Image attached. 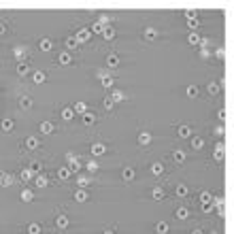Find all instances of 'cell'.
I'll return each instance as SVG.
<instances>
[{
    "mask_svg": "<svg viewBox=\"0 0 234 234\" xmlns=\"http://www.w3.org/2000/svg\"><path fill=\"white\" fill-rule=\"evenodd\" d=\"M66 160L70 162V166H68L70 170H79V168H81V166H79V158H75L73 153H68V155H66Z\"/></svg>",
    "mask_w": 234,
    "mask_h": 234,
    "instance_id": "cell-1",
    "label": "cell"
},
{
    "mask_svg": "<svg viewBox=\"0 0 234 234\" xmlns=\"http://www.w3.org/2000/svg\"><path fill=\"white\" fill-rule=\"evenodd\" d=\"M92 153H94V155H104V153H106V147L100 145V143H96V145H92Z\"/></svg>",
    "mask_w": 234,
    "mask_h": 234,
    "instance_id": "cell-2",
    "label": "cell"
},
{
    "mask_svg": "<svg viewBox=\"0 0 234 234\" xmlns=\"http://www.w3.org/2000/svg\"><path fill=\"white\" fill-rule=\"evenodd\" d=\"M89 36H92V32H89V30H79V32H77V38H75V40H77V43H83V40H87Z\"/></svg>",
    "mask_w": 234,
    "mask_h": 234,
    "instance_id": "cell-3",
    "label": "cell"
},
{
    "mask_svg": "<svg viewBox=\"0 0 234 234\" xmlns=\"http://www.w3.org/2000/svg\"><path fill=\"white\" fill-rule=\"evenodd\" d=\"M0 185H13V177L11 175H7V172H0Z\"/></svg>",
    "mask_w": 234,
    "mask_h": 234,
    "instance_id": "cell-4",
    "label": "cell"
},
{
    "mask_svg": "<svg viewBox=\"0 0 234 234\" xmlns=\"http://www.w3.org/2000/svg\"><path fill=\"white\" fill-rule=\"evenodd\" d=\"M138 143H140V145H149V143H151V134H149V132H140V134H138Z\"/></svg>",
    "mask_w": 234,
    "mask_h": 234,
    "instance_id": "cell-5",
    "label": "cell"
},
{
    "mask_svg": "<svg viewBox=\"0 0 234 234\" xmlns=\"http://www.w3.org/2000/svg\"><path fill=\"white\" fill-rule=\"evenodd\" d=\"M106 64H109L111 68H115V66H119V58H117L115 53H109V56H106Z\"/></svg>",
    "mask_w": 234,
    "mask_h": 234,
    "instance_id": "cell-6",
    "label": "cell"
},
{
    "mask_svg": "<svg viewBox=\"0 0 234 234\" xmlns=\"http://www.w3.org/2000/svg\"><path fill=\"white\" fill-rule=\"evenodd\" d=\"M40 132H43V134H51V132H53V124H51V122H43V124H40Z\"/></svg>",
    "mask_w": 234,
    "mask_h": 234,
    "instance_id": "cell-7",
    "label": "cell"
},
{
    "mask_svg": "<svg viewBox=\"0 0 234 234\" xmlns=\"http://www.w3.org/2000/svg\"><path fill=\"white\" fill-rule=\"evenodd\" d=\"M26 147H28V149H36V147H38V140H36L34 136H30V138L26 140Z\"/></svg>",
    "mask_w": 234,
    "mask_h": 234,
    "instance_id": "cell-8",
    "label": "cell"
},
{
    "mask_svg": "<svg viewBox=\"0 0 234 234\" xmlns=\"http://www.w3.org/2000/svg\"><path fill=\"white\" fill-rule=\"evenodd\" d=\"M202 145H204V140H202L200 136H194V138H192V147H194V149H200Z\"/></svg>",
    "mask_w": 234,
    "mask_h": 234,
    "instance_id": "cell-9",
    "label": "cell"
},
{
    "mask_svg": "<svg viewBox=\"0 0 234 234\" xmlns=\"http://www.w3.org/2000/svg\"><path fill=\"white\" fill-rule=\"evenodd\" d=\"M28 234H40V226L38 224H30L28 226Z\"/></svg>",
    "mask_w": 234,
    "mask_h": 234,
    "instance_id": "cell-10",
    "label": "cell"
},
{
    "mask_svg": "<svg viewBox=\"0 0 234 234\" xmlns=\"http://www.w3.org/2000/svg\"><path fill=\"white\" fill-rule=\"evenodd\" d=\"M34 196H32V192L30 190H21V200H26V202H30Z\"/></svg>",
    "mask_w": 234,
    "mask_h": 234,
    "instance_id": "cell-11",
    "label": "cell"
},
{
    "mask_svg": "<svg viewBox=\"0 0 234 234\" xmlns=\"http://www.w3.org/2000/svg\"><path fill=\"white\" fill-rule=\"evenodd\" d=\"M190 132H192V130L187 128V126H181V128H179V136H181V138H187V136H190Z\"/></svg>",
    "mask_w": 234,
    "mask_h": 234,
    "instance_id": "cell-12",
    "label": "cell"
},
{
    "mask_svg": "<svg viewBox=\"0 0 234 234\" xmlns=\"http://www.w3.org/2000/svg\"><path fill=\"white\" fill-rule=\"evenodd\" d=\"M187 215H190V211H187V208H177V217L179 219H187Z\"/></svg>",
    "mask_w": 234,
    "mask_h": 234,
    "instance_id": "cell-13",
    "label": "cell"
},
{
    "mask_svg": "<svg viewBox=\"0 0 234 234\" xmlns=\"http://www.w3.org/2000/svg\"><path fill=\"white\" fill-rule=\"evenodd\" d=\"M226 153H224V145H217V151H215V160H224Z\"/></svg>",
    "mask_w": 234,
    "mask_h": 234,
    "instance_id": "cell-14",
    "label": "cell"
},
{
    "mask_svg": "<svg viewBox=\"0 0 234 234\" xmlns=\"http://www.w3.org/2000/svg\"><path fill=\"white\" fill-rule=\"evenodd\" d=\"M75 200L85 202V200H87V192H83V190H81V192H77V194H75Z\"/></svg>",
    "mask_w": 234,
    "mask_h": 234,
    "instance_id": "cell-15",
    "label": "cell"
},
{
    "mask_svg": "<svg viewBox=\"0 0 234 234\" xmlns=\"http://www.w3.org/2000/svg\"><path fill=\"white\" fill-rule=\"evenodd\" d=\"M206 89H208V94H217L219 92V83H208Z\"/></svg>",
    "mask_w": 234,
    "mask_h": 234,
    "instance_id": "cell-16",
    "label": "cell"
},
{
    "mask_svg": "<svg viewBox=\"0 0 234 234\" xmlns=\"http://www.w3.org/2000/svg\"><path fill=\"white\" fill-rule=\"evenodd\" d=\"M155 230H158L160 234H166V232H168V226H166V224H164V221H160V224L155 226Z\"/></svg>",
    "mask_w": 234,
    "mask_h": 234,
    "instance_id": "cell-17",
    "label": "cell"
},
{
    "mask_svg": "<svg viewBox=\"0 0 234 234\" xmlns=\"http://www.w3.org/2000/svg\"><path fill=\"white\" fill-rule=\"evenodd\" d=\"M151 172H153V175H162V172H164V166H162V164H153V166H151Z\"/></svg>",
    "mask_w": 234,
    "mask_h": 234,
    "instance_id": "cell-18",
    "label": "cell"
},
{
    "mask_svg": "<svg viewBox=\"0 0 234 234\" xmlns=\"http://www.w3.org/2000/svg\"><path fill=\"white\" fill-rule=\"evenodd\" d=\"M40 49H43V51H49V49H51V40L43 38V40H40Z\"/></svg>",
    "mask_w": 234,
    "mask_h": 234,
    "instance_id": "cell-19",
    "label": "cell"
},
{
    "mask_svg": "<svg viewBox=\"0 0 234 234\" xmlns=\"http://www.w3.org/2000/svg\"><path fill=\"white\" fill-rule=\"evenodd\" d=\"M73 115H75V113H73V109H64V111H62V117H64L66 122H68V119H73Z\"/></svg>",
    "mask_w": 234,
    "mask_h": 234,
    "instance_id": "cell-20",
    "label": "cell"
},
{
    "mask_svg": "<svg viewBox=\"0 0 234 234\" xmlns=\"http://www.w3.org/2000/svg\"><path fill=\"white\" fill-rule=\"evenodd\" d=\"M70 172H73L70 168H60V172H58V175H60V179H68V177H70Z\"/></svg>",
    "mask_w": 234,
    "mask_h": 234,
    "instance_id": "cell-21",
    "label": "cell"
},
{
    "mask_svg": "<svg viewBox=\"0 0 234 234\" xmlns=\"http://www.w3.org/2000/svg\"><path fill=\"white\" fill-rule=\"evenodd\" d=\"M94 119H96V117H94V113H83V122H85V124H94Z\"/></svg>",
    "mask_w": 234,
    "mask_h": 234,
    "instance_id": "cell-22",
    "label": "cell"
},
{
    "mask_svg": "<svg viewBox=\"0 0 234 234\" xmlns=\"http://www.w3.org/2000/svg\"><path fill=\"white\" fill-rule=\"evenodd\" d=\"M100 77H102V85H104V87H111V85H113V79H111V77H104V73H100Z\"/></svg>",
    "mask_w": 234,
    "mask_h": 234,
    "instance_id": "cell-23",
    "label": "cell"
},
{
    "mask_svg": "<svg viewBox=\"0 0 234 234\" xmlns=\"http://www.w3.org/2000/svg\"><path fill=\"white\" fill-rule=\"evenodd\" d=\"M172 158H175V162H185V153L183 151H175Z\"/></svg>",
    "mask_w": 234,
    "mask_h": 234,
    "instance_id": "cell-24",
    "label": "cell"
},
{
    "mask_svg": "<svg viewBox=\"0 0 234 234\" xmlns=\"http://www.w3.org/2000/svg\"><path fill=\"white\" fill-rule=\"evenodd\" d=\"M124 179H126V181H132V179H134V170H132V168H126V170H124Z\"/></svg>",
    "mask_w": 234,
    "mask_h": 234,
    "instance_id": "cell-25",
    "label": "cell"
},
{
    "mask_svg": "<svg viewBox=\"0 0 234 234\" xmlns=\"http://www.w3.org/2000/svg\"><path fill=\"white\" fill-rule=\"evenodd\" d=\"M56 221H58V226H60V228H66V226H68V217H64V215H60Z\"/></svg>",
    "mask_w": 234,
    "mask_h": 234,
    "instance_id": "cell-26",
    "label": "cell"
},
{
    "mask_svg": "<svg viewBox=\"0 0 234 234\" xmlns=\"http://www.w3.org/2000/svg\"><path fill=\"white\" fill-rule=\"evenodd\" d=\"M19 104H21V106H23V109H28V106H32V100H30V98H28V96H23V98H21V100H19Z\"/></svg>",
    "mask_w": 234,
    "mask_h": 234,
    "instance_id": "cell-27",
    "label": "cell"
},
{
    "mask_svg": "<svg viewBox=\"0 0 234 234\" xmlns=\"http://www.w3.org/2000/svg\"><path fill=\"white\" fill-rule=\"evenodd\" d=\"M17 73H19V75H26V73H28V64H23V62L17 64Z\"/></svg>",
    "mask_w": 234,
    "mask_h": 234,
    "instance_id": "cell-28",
    "label": "cell"
},
{
    "mask_svg": "<svg viewBox=\"0 0 234 234\" xmlns=\"http://www.w3.org/2000/svg\"><path fill=\"white\" fill-rule=\"evenodd\" d=\"M43 81H45V73H40V70L34 73V83H43Z\"/></svg>",
    "mask_w": 234,
    "mask_h": 234,
    "instance_id": "cell-29",
    "label": "cell"
},
{
    "mask_svg": "<svg viewBox=\"0 0 234 234\" xmlns=\"http://www.w3.org/2000/svg\"><path fill=\"white\" fill-rule=\"evenodd\" d=\"M36 185H38V187H47L49 183H47V179H45V177L40 175V177H36Z\"/></svg>",
    "mask_w": 234,
    "mask_h": 234,
    "instance_id": "cell-30",
    "label": "cell"
},
{
    "mask_svg": "<svg viewBox=\"0 0 234 234\" xmlns=\"http://www.w3.org/2000/svg\"><path fill=\"white\" fill-rule=\"evenodd\" d=\"M102 36H104V38H113V36H115V30H111V28L106 26V28H104V32H102Z\"/></svg>",
    "mask_w": 234,
    "mask_h": 234,
    "instance_id": "cell-31",
    "label": "cell"
},
{
    "mask_svg": "<svg viewBox=\"0 0 234 234\" xmlns=\"http://www.w3.org/2000/svg\"><path fill=\"white\" fill-rule=\"evenodd\" d=\"M73 113H85V102H77L75 104V111Z\"/></svg>",
    "mask_w": 234,
    "mask_h": 234,
    "instance_id": "cell-32",
    "label": "cell"
},
{
    "mask_svg": "<svg viewBox=\"0 0 234 234\" xmlns=\"http://www.w3.org/2000/svg\"><path fill=\"white\" fill-rule=\"evenodd\" d=\"M2 130L11 132V130H13V122H11V119H4V122H2Z\"/></svg>",
    "mask_w": 234,
    "mask_h": 234,
    "instance_id": "cell-33",
    "label": "cell"
},
{
    "mask_svg": "<svg viewBox=\"0 0 234 234\" xmlns=\"http://www.w3.org/2000/svg\"><path fill=\"white\" fill-rule=\"evenodd\" d=\"M66 45H68V49H75V47H77L79 43H77V40H75L73 36H70V38H66Z\"/></svg>",
    "mask_w": 234,
    "mask_h": 234,
    "instance_id": "cell-34",
    "label": "cell"
},
{
    "mask_svg": "<svg viewBox=\"0 0 234 234\" xmlns=\"http://www.w3.org/2000/svg\"><path fill=\"white\" fill-rule=\"evenodd\" d=\"M153 198H155V200H162V198H164V192L160 190V187H155V190H153Z\"/></svg>",
    "mask_w": 234,
    "mask_h": 234,
    "instance_id": "cell-35",
    "label": "cell"
},
{
    "mask_svg": "<svg viewBox=\"0 0 234 234\" xmlns=\"http://www.w3.org/2000/svg\"><path fill=\"white\" fill-rule=\"evenodd\" d=\"M111 100H113V102H119V100H124V94H122V92H115Z\"/></svg>",
    "mask_w": 234,
    "mask_h": 234,
    "instance_id": "cell-36",
    "label": "cell"
},
{
    "mask_svg": "<svg viewBox=\"0 0 234 234\" xmlns=\"http://www.w3.org/2000/svg\"><path fill=\"white\" fill-rule=\"evenodd\" d=\"M187 40H190L192 45H198V43H200V38H198V34H190V36H187Z\"/></svg>",
    "mask_w": 234,
    "mask_h": 234,
    "instance_id": "cell-37",
    "label": "cell"
},
{
    "mask_svg": "<svg viewBox=\"0 0 234 234\" xmlns=\"http://www.w3.org/2000/svg\"><path fill=\"white\" fill-rule=\"evenodd\" d=\"M196 94H198V87H196V85H190V87H187V96H196Z\"/></svg>",
    "mask_w": 234,
    "mask_h": 234,
    "instance_id": "cell-38",
    "label": "cell"
},
{
    "mask_svg": "<svg viewBox=\"0 0 234 234\" xmlns=\"http://www.w3.org/2000/svg\"><path fill=\"white\" fill-rule=\"evenodd\" d=\"M155 34H158V32H155L153 28H147V30H145V36H147V38H155Z\"/></svg>",
    "mask_w": 234,
    "mask_h": 234,
    "instance_id": "cell-39",
    "label": "cell"
},
{
    "mask_svg": "<svg viewBox=\"0 0 234 234\" xmlns=\"http://www.w3.org/2000/svg\"><path fill=\"white\" fill-rule=\"evenodd\" d=\"M60 62L62 64H70V53H62L60 56Z\"/></svg>",
    "mask_w": 234,
    "mask_h": 234,
    "instance_id": "cell-40",
    "label": "cell"
},
{
    "mask_svg": "<svg viewBox=\"0 0 234 234\" xmlns=\"http://www.w3.org/2000/svg\"><path fill=\"white\" fill-rule=\"evenodd\" d=\"M32 175H34L32 170H21V179H23V181H28V179H30Z\"/></svg>",
    "mask_w": 234,
    "mask_h": 234,
    "instance_id": "cell-41",
    "label": "cell"
},
{
    "mask_svg": "<svg viewBox=\"0 0 234 234\" xmlns=\"http://www.w3.org/2000/svg\"><path fill=\"white\" fill-rule=\"evenodd\" d=\"M177 194H179V196H187V187H185V185H179V187H177Z\"/></svg>",
    "mask_w": 234,
    "mask_h": 234,
    "instance_id": "cell-42",
    "label": "cell"
},
{
    "mask_svg": "<svg viewBox=\"0 0 234 234\" xmlns=\"http://www.w3.org/2000/svg\"><path fill=\"white\" fill-rule=\"evenodd\" d=\"M87 170H98V164L96 162H87Z\"/></svg>",
    "mask_w": 234,
    "mask_h": 234,
    "instance_id": "cell-43",
    "label": "cell"
},
{
    "mask_svg": "<svg viewBox=\"0 0 234 234\" xmlns=\"http://www.w3.org/2000/svg\"><path fill=\"white\" fill-rule=\"evenodd\" d=\"M208 198H211L208 192H202V194H200V200H202V202H208Z\"/></svg>",
    "mask_w": 234,
    "mask_h": 234,
    "instance_id": "cell-44",
    "label": "cell"
},
{
    "mask_svg": "<svg viewBox=\"0 0 234 234\" xmlns=\"http://www.w3.org/2000/svg\"><path fill=\"white\" fill-rule=\"evenodd\" d=\"M187 23H190V28H196V26H198V21H196V17H190V21H187Z\"/></svg>",
    "mask_w": 234,
    "mask_h": 234,
    "instance_id": "cell-45",
    "label": "cell"
},
{
    "mask_svg": "<svg viewBox=\"0 0 234 234\" xmlns=\"http://www.w3.org/2000/svg\"><path fill=\"white\" fill-rule=\"evenodd\" d=\"M104 106H106V109H113V100L106 98V100H104Z\"/></svg>",
    "mask_w": 234,
    "mask_h": 234,
    "instance_id": "cell-46",
    "label": "cell"
},
{
    "mask_svg": "<svg viewBox=\"0 0 234 234\" xmlns=\"http://www.w3.org/2000/svg\"><path fill=\"white\" fill-rule=\"evenodd\" d=\"M79 185H81V187H87L89 181H87V179H79Z\"/></svg>",
    "mask_w": 234,
    "mask_h": 234,
    "instance_id": "cell-47",
    "label": "cell"
},
{
    "mask_svg": "<svg viewBox=\"0 0 234 234\" xmlns=\"http://www.w3.org/2000/svg\"><path fill=\"white\" fill-rule=\"evenodd\" d=\"M202 208L204 211H211V202H202Z\"/></svg>",
    "mask_w": 234,
    "mask_h": 234,
    "instance_id": "cell-48",
    "label": "cell"
},
{
    "mask_svg": "<svg viewBox=\"0 0 234 234\" xmlns=\"http://www.w3.org/2000/svg\"><path fill=\"white\" fill-rule=\"evenodd\" d=\"M7 30H4V23H0V34H4Z\"/></svg>",
    "mask_w": 234,
    "mask_h": 234,
    "instance_id": "cell-49",
    "label": "cell"
},
{
    "mask_svg": "<svg viewBox=\"0 0 234 234\" xmlns=\"http://www.w3.org/2000/svg\"><path fill=\"white\" fill-rule=\"evenodd\" d=\"M192 234H202V232H200V230H196V232H192Z\"/></svg>",
    "mask_w": 234,
    "mask_h": 234,
    "instance_id": "cell-50",
    "label": "cell"
},
{
    "mask_svg": "<svg viewBox=\"0 0 234 234\" xmlns=\"http://www.w3.org/2000/svg\"><path fill=\"white\" fill-rule=\"evenodd\" d=\"M104 234H113V232H109V230H106V232H104Z\"/></svg>",
    "mask_w": 234,
    "mask_h": 234,
    "instance_id": "cell-51",
    "label": "cell"
}]
</instances>
